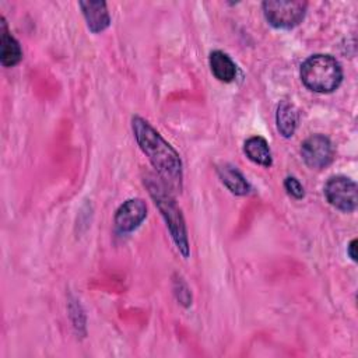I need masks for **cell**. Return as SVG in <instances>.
<instances>
[{
	"instance_id": "cell-9",
	"label": "cell",
	"mask_w": 358,
	"mask_h": 358,
	"mask_svg": "<svg viewBox=\"0 0 358 358\" xmlns=\"http://www.w3.org/2000/svg\"><path fill=\"white\" fill-rule=\"evenodd\" d=\"M1 22V50H0V63L4 67H14L18 64L22 59V49L20 46V42L11 35V32L7 28V22L4 17L0 18Z\"/></svg>"
},
{
	"instance_id": "cell-1",
	"label": "cell",
	"mask_w": 358,
	"mask_h": 358,
	"mask_svg": "<svg viewBox=\"0 0 358 358\" xmlns=\"http://www.w3.org/2000/svg\"><path fill=\"white\" fill-rule=\"evenodd\" d=\"M131 129L138 147L148 157L157 175L172 192H180L183 166L178 151L141 116L131 117Z\"/></svg>"
},
{
	"instance_id": "cell-16",
	"label": "cell",
	"mask_w": 358,
	"mask_h": 358,
	"mask_svg": "<svg viewBox=\"0 0 358 358\" xmlns=\"http://www.w3.org/2000/svg\"><path fill=\"white\" fill-rule=\"evenodd\" d=\"M355 248H357V239H352L348 246H347V255L351 257V260L357 262V252H355Z\"/></svg>"
},
{
	"instance_id": "cell-7",
	"label": "cell",
	"mask_w": 358,
	"mask_h": 358,
	"mask_svg": "<svg viewBox=\"0 0 358 358\" xmlns=\"http://www.w3.org/2000/svg\"><path fill=\"white\" fill-rule=\"evenodd\" d=\"M147 217V206L141 199H129L115 213V228L120 234H129L137 229Z\"/></svg>"
},
{
	"instance_id": "cell-6",
	"label": "cell",
	"mask_w": 358,
	"mask_h": 358,
	"mask_svg": "<svg viewBox=\"0 0 358 358\" xmlns=\"http://www.w3.org/2000/svg\"><path fill=\"white\" fill-rule=\"evenodd\" d=\"M303 162L312 169H322L331 164L334 158V147L324 134H312L301 145Z\"/></svg>"
},
{
	"instance_id": "cell-10",
	"label": "cell",
	"mask_w": 358,
	"mask_h": 358,
	"mask_svg": "<svg viewBox=\"0 0 358 358\" xmlns=\"http://www.w3.org/2000/svg\"><path fill=\"white\" fill-rule=\"evenodd\" d=\"M217 173L221 182L228 187V190L236 196H245L250 192V185L245 176L231 164H222L217 166Z\"/></svg>"
},
{
	"instance_id": "cell-3",
	"label": "cell",
	"mask_w": 358,
	"mask_h": 358,
	"mask_svg": "<svg viewBox=\"0 0 358 358\" xmlns=\"http://www.w3.org/2000/svg\"><path fill=\"white\" fill-rule=\"evenodd\" d=\"M301 80L309 91L329 94L340 87L343 69L330 55H312L301 66Z\"/></svg>"
},
{
	"instance_id": "cell-2",
	"label": "cell",
	"mask_w": 358,
	"mask_h": 358,
	"mask_svg": "<svg viewBox=\"0 0 358 358\" xmlns=\"http://www.w3.org/2000/svg\"><path fill=\"white\" fill-rule=\"evenodd\" d=\"M144 185L148 189V193L152 197L155 206L158 207L178 252L182 255L183 259H187L190 255L187 229L182 211L178 207L172 194V190L164 183V180L158 175L155 176L150 172H147L144 176Z\"/></svg>"
},
{
	"instance_id": "cell-13",
	"label": "cell",
	"mask_w": 358,
	"mask_h": 358,
	"mask_svg": "<svg viewBox=\"0 0 358 358\" xmlns=\"http://www.w3.org/2000/svg\"><path fill=\"white\" fill-rule=\"evenodd\" d=\"M277 130L285 138L292 137L298 124V110L288 101H281L275 112Z\"/></svg>"
},
{
	"instance_id": "cell-5",
	"label": "cell",
	"mask_w": 358,
	"mask_h": 358,
	"mask_svg": "<svg viewBox=\"0 0 358 358\" xmlns=\"http://www.w3.org/2000/svg\"><path fill=\"white\" fill-rule=\"evenodd\" d=\"M323 192H324L326 200L334 208L344 213L355 211L358 199H357V183L352 179L343 175L331 176L326 182Z\"/></svg>"
},
{
	"instance_id": "cell-11",
	"label": "cell",
	"mask_w": 358,
	"mask_h": 358,
	"mask_svg": "<svg viewBox=\"0 0 358 358\" xmlns=\"http://www.w3.org/2000/svg\"><path fill=\"white\" fill-rule=\"evenodd\" d=\"M210 69L214 77L222 83H231L236 77V64L222 50H213L208 57Z\"/></svg>"
},
{
	"instance_id": "cell-8",
	"label": "cell",
	"mask_w": 358,
	"mask_h": 358,
	"mask_svg": "<svg viewBox=\"0 0 358 358\" xmlns=\"http://www.w3.org/2000/svg\"><path fill=\"white\" fill-rule=\"evenodd\" d=\"M78 6L91 32H102L110 25V15L105 1H80Z\"/></svg>"
},
{
	"instance_id": "cell-12",
	"label": "cell",
	"mask_w": 358,
	"mask_h": 358,
	"mask_svg": "<svg viewBox=\"0 0 358 358\" xmlns=\"http://www.w3.org/2000/svg\"><path fill=\"white\" fill-rule=\"evenodd\" d=\"M243 151L246 157L257 165L268 168L273 164V157H271L268 143L260 136L249 137L243 144Z\"/></svg>"
},
{
	"instance_id": "cell-4",
	"label": "cell",
	"mask_w": 358,
	"mask_h": 358,
	"mask_svg": "<svg viewBox=\"0 0 358 358\" xmlns=\"http://www.w3.org/2000/svg\"><path fill=\"white\" fill-rule=\"evenodd\" d=\"M308 3L302 0H266L262 3L267 22L277 29H291L302 22Z\"/></svg>"
},
{
	"instance_id": "cell-15",
	"label": "cell",
	"mask_w": 358,
	"mask_h": 358,
	"mask_svg": "<svg viewBox=\"0 0 358 358\" xmlns=\"http://www.w3.org/2000/svg\"><path fill=\"white\" fill-rule=\"evenodd\" d=\"M173 282H175V294L178 296V301L183 306H189L192 303V294H190L187 285L183 282V280L180 277L178 280H175Z\"/></svg>"
},
{
	"instance_id": "cell-14",
	"label": "cell",
	"mask_w": 358,
	"mask_h": 358,
	"mask_svg": "<svg viewBox=\"0 0 358 358\" xmlns=\"http://www.w3.org/2000/svg\"><path fill=\"white\" fill-rule=\"evenodd\" d=\"M284 187L289 196L294 199H302L305 196V189L301 182L294 176H287L284 180Z\"/></svg>"
}]
</instances>
